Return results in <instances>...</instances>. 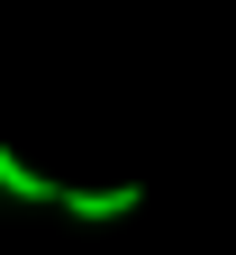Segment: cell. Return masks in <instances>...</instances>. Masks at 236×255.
Instances as JSON below:
<instances>
[{
  "instance_id": "6da1fadb",
  "label": "cell",
  "mask_w": 236,
  "mask_h": 255,
  "mask_svg": "<svg viewBox=\"0 0 236 255\" xmlns=\"http://www.w3.org/2000/svg\"><path fill=\"white\" fill-rule=\"evenodd\" d=\"M137 201H146L137 182H91V191H73V182H64V219H127Z\"/></svg>"
},
{
  "instance_id": "7a4b0ae2",
  "label": "cell",
  "mask_w": 236,
  "mask_h": 255,
  "mask_svg": "<svg viewBox=\"0 0 236 255\" xmlns=\"http://www.w3.org/2000/svg\"><path fill=\"white\" fill-rule=\"evenodd\" d=\"M0 191H9V201H27V210H37V201H64V182H55V173H37L18 146H0Z\"/></svg>"
}]
</instances>
